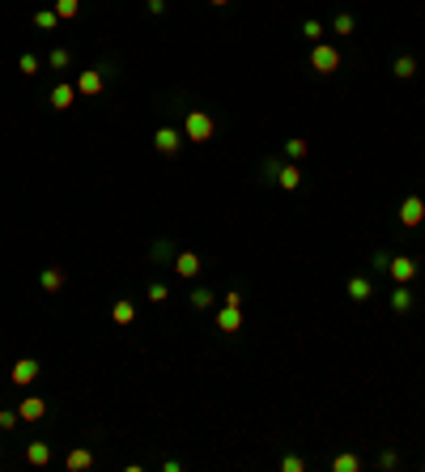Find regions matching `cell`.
<instances>
[{
  "instance_id": "cell-37",
  "label": "cell",
  "mask_w": 425,
  "mask_h": 472,
  "mask_svg": "<svg viewBox=\"0 0 425 472\" xmlns=\"http://www.w3.org/2000/svg\"><path fill=\"white\" fill-rule=\"evenodd\" d=\"M209 5H213V9H226V5H230V0H209Z\"/></svg>"
},
{
  "instance_id": "cell-11",
  "label": "cell",
  "mask_w": 425,
  "mask_h": 472,
  "mask_svg": "<svg viewBox=\"0 0 425 472\" xmlns=\"http://www.w3.org/2000/svg\"><path fill=\"white\" fill-rule=\"evenodd\" d=\"M387 307H391L395 315H408V311L417 307V294H413V285H395V289H391V298H387Z\"/></svg>"
},
{
  "instance_id": "cell-38",
  "label": "cell",
  "mask_w": 425,
  "mask_h": 472,
  "mask_svg": "<svg viewBox=\"0 0 425 472\" xmlns=\"http://www.w3.org/2000/svg\"><path fill=\"white\" fill-rule=\"evenodd\" d=\"M0 464H5V438H0Z\"/></svg>"
},
{
  "instance_id": "cell-3",
  "label": "cell",
  "mask_w": 425,
  "mask_h": 472,
  "mask_svg": "<svg viewBox=\"0 0 425 472\" xmlns=\"http://www.w3.org/2000/svg\"><path fill=\"white\" fill-rule=\"evenodd\" d=\"M72 85H77V94H81V98H98V94L107 90V72H103V64H94V68H81V72H77V81H72Z\"/></svg>"
},
{
  "instance_id": "cell-4",
  "label": "cell",
  "mask_w": 425,
  "mask_h": 472,
  "mask_svg": "<svg viewBox=\"0 0 425 472\" xmlns=\"http://www.w3.org/2000/svg\"><path fill=\"white\" fill-rule=\"evenodd\" d=\"M183 128H174V123H162V128L154 132V149H158V154L162 158H174V154H179V149H183Z\"/></svg>"
},
{
  "instance_id": "cell-21",
  "label": "cell",
  "mask_w": 425,
  "mask_h": 472,
  "mask_svg": "<svg viewBox=\"0 0 425 472\" xmlns=\"http://www.w3.org/2000/svg\"><path fill=\"white\" fill-rule=\"evenodd\" d=\"M213 302H217V298H213L209 285H196V289L187 294V307H191V311H213Z\"/></svg>"
},
{
  "instance_id": "cell-28",
  "label": "cell",
  "mask_w": 425,
  "mask_h": 472,
  "mask_svg": "<svg viewBox=\"0 0 425 472\" xmlns=\"http://www.w3.org/2000/svg\"><path fill=\"white\" fill-rule=\"evenodd\" d=\"M52 9H56V17H60V21H72V17L81 13V0H56Z\"/></svg>"
},
{
  "instance_id": "cell-24",
  "label": "cell",
  "mask_w": 425,
  "mask_h": 472,
  "mask_svg": "<svg viewBox=\"0 0 425 472\" xmlns=\"http://www.w3.org/2000/svg\"><path fill=\"white\" fill-rule=\"evenodd\" d=\"M323 34H328V26H323L319 17H307V21H302V39H307V43H323Z\"/></svg>"
},
{
  "instance_id": "cell-36",
  "label": "cell",
  "mask_w": 425,
  "mask_h": 472,
  "mask_svg": "<svg viewBox=\"0 0 425 472\" xmlns=\"http://www.w3.org/2000/svg\"><path fill=\"white\" fill-rule=\"evenodd\" d=\"M145 9L154 13V17H162V13H166V0H145Z\"/></svg>"
},
{
  "instance_id": "cell-13",
  "label": "cell",
  "mask_w": 425,
  "mask_h": 472,
  "mask_svg": "<svg viewBox=\"0 0 425 472\" xmlns=\"http://www.w3.org/2000/svg\"><path fill=\"white\" fill-rule=\"evenodd\" d=\"M349 298H353V302H370L374 298V277H366V272H357V277H349Z\"/></svg>"
},
{
  "instance_id": "cell-9",
  "label": "cell",
  "mask_w": 425,
  "mask_h": 472,
  "mask_svg": "<svg viewBox=\"0 0 425 472\" xmlns=\"http://www.w3.org/2000/svg\"><path fill=\"white\" fill-rule=\"evenodd\" d=\"M77 85L72 81H60V85H52V94H47V103H52V111H68L72 103H77Z\"/></svg>"
},
{
  "instance_id": "cell-6",
  "label": "cell",
  "mask_w": 425,
  "mask_h": 472,
  "mask_svg": "<svg viewBox=\"0 0 425 472\" xmlns=\"http://www.w3.org/2000/svg\"><path fill=\"white\" fill-rule=\"evenodd\" d=\"M417 272H421L417 256H391V264H387V277H391L395 285H413Z\"/></svg>"
},
{
  "instance_id": "cell-1",
  "label": "cell",
  "mask_w": 425,
  "mask_h": 472,
  "mask_svg": "<svg viewBox=\"0 0 425 472\" xmlns=\"http://www.w3.org/2000/svg\"><path fill=\"white\" fill-rule=\"evenodd\" d=\"M183 136H187L191 145L213 141V136H217V119H213L205 107H187V111H183Z\"/></svg>"
},
{
  "instance_id": "cell-33",
  "label": "cell",
  "mask_w": 425,
  "mask_h": 472,
  "mask_svg": "<svg viewBox=\"0 0 425 472\" xmlns=\"http://www.w3.org/2000/svg\"><path fill=\"white\" fill-rule=\"evenodd\" d=\"M17 426H21V413H17V409H0V430L13 434Z\"/></svg>"
},
{
  "instance_id": "cell-16",
  "label": "cell",
  "mask_w": 425,
  "mask_h": 472,
  "mask_svg": "<svg viewBox=\"0 0 425 472\" xmlns=\"http://www.w3.org/2000/svg\"><path fill=\"white\" fill-rule=\"evenodd\" d=\"M26 464H30V468H47V464H52V447H47L43 438L26 442Z\"/></svg>"
},
{
  "instance_id": "cell-12",
  "label": "cell",
  "mask_w": 425,
  "mask_h": 472,
  "mask_svg": "<svg viewBox=\"0 0 425 472\" xmlns=\"http://www.w3.org/2000/svg\"><path fill=\"white\" fill-rule=\"evenodd\" d=\"M64 281H68V272H64L60 264H52V268H43V272H39V289H43V294H60Z\"/></svg>"
},
{
  "instance_id": "cell-25",
  "label": "cell",
  "mask_w": 425,
  "mask_h": 472,
  "mask_svg": "<svg viewBox=\"0 0 425 472\" xmlns=\"http://www.w3.org/2000/svg\"><path fill=\"white\" fill-rule=\"evenodd\" d=\"M353 30H357V17L340 9V13L332 17V34H353Z\"/></svg>"
},
{
  "instance_id": "cell-22",
  "label": "cell",
  "mask_w": 425,
  "mask_h": 472,
  "mask_svg": "<svg viewBox=\"0 0 425 472\" xmlns=\"http://www.w3.org/2000/svg\"><path fill=\"white\" fill-rule=\"evenodd\" d=\"M307 154H311V141H307V136H289V141H285V158H289V162H302Z\"/></svg>"
},
{
  "instance_id": "cell-29",
  "label": "cell",
  "mask_w": 425,
  "mask_h": 472,
  "mask_svg": "<svg viewBox=\"0 0 425 472\" xmlns=\"http://www.w3.org/2000/svg\"><path fill=\"white\" fill-rule=\"evenodd\" d=\"M357 468H362V460L349 455V451H340V455L332 460V472H357Z\"/></svg>"
},
{
  "instance_id": "cell-27",
  "label": "cell",
  "mask_w": 425,
  "mask_h": 472,
  "mask_svg": "<svg viewBox=\"0 0 425 472\" xmlns=\"http://www.w3.org/2000/svg\"><path fill=\"white\" fill-rule=\"evenodd\" d=\"M30 21H34L39 30H56V26H60V17H56V9H52V5H47V9H39Z\"/></svg>"
},
{
  "instance_id": "cell-34",
  "label": "cell",
  "mask_w": 425,
  "mask_h": 472,
  "mask_svg": "<svg viewBox=\"0 0 425 472\" xmlns=\"http://www.w3.org/2000/svg\"><path fill=\"white\" fill-rule=\"evenodd\" d=\"M387 264H391V252H383V247H379V252H370V268L374 272H387Z\"/></svg>"
},
{
  "instance_id": "cell-14",
  "label": "cell",
  "mask_w": 425,
  "mask_h": 472,
  "mask_svg": "<svg viewBox=\"0 0 425 472\" xmlns=\"http://www.w3.org/2000/svg\"><path fill=\"white\" fill-rule=\"evenodd\" d=\"M64 468L68 472H90L94 468V451H90V447H72V451L64 455Z\"/></svg>"
},
{
  "instance_id": "cell-35",
  "label": "cell",
  "mask_w": 425,
  "mask_h": 472,
  "mask_svg": "<svg viewBox=\"0 0 425 472\" xmlns=\"http://www.w3.org/2000/svg\"><path fill=\"white\" fill-rule=\"evenodd\" d=\"M281 472H307V460L302 455H281Z\"/></svg>"
},
{
  "instance_id": "cell-2",
  "label": "cell",
  "mask_w": 425,
  "mask_h": 472,
  "mask_svg": "<svg viewBox=\"0 0 425 472\" xmlns=\"http://www.w3.org/2000/svg\"><path fill=\"white\" fill-rule=\"evenodd\" d=\"M311 68L319 72V77H332V72L340 68V47H332L328 39H323V43H311Z\"/></svg>"
},
{
  "instance_id": "cell-26",
  "label": "cell",
  "mask_w": 425,
  "mask_h": 472,
  "mask_svg": "<svg viewBox=\"0 0 425 472\" xmlns=\"http://www.w3.org/2000/svg\"><path fill=\"white\" fill-rule=\"evenodd\" d=\"M39 68H43V60H39L34 52H21V60H17V72H21V77H39Z\"/></svg>"
},
{
  "instance_id": "cell-32",
  "label": "cell",
  "mask_w": 425,
  "mask_h": 472,
  "mask_svg": "<svg viewBox=\"0 0 425 472\" xmlns=\"http://www.w3.org/2000/svg\"><path fill=\"white\" fill-rule=\"evenodd\" d=\"M277 175H281V158H264L260 179H264V183H277Z\"/></svg>"
},
{
  "instance_id": "cell-18",
  "label": "cell",
  "mask_w": 425,
  "mask_h": 472,
  "mask_svg": "<svg viewBox=\"0 0 425 472\" xmlns=\"http://www.w3.org/2000/svg\"><path fill=\"white\" fill-rule=\"evenodd\" d=\"M391 72H395L400 81H413V77H417V56H413V52H400V56L391 60Z\"/></svg>"
},
{
  "instance_id": "cell-5",
  "label": "cell",
  "mask_w": 425,
  "mask_h": 472,
  "mask_svg": "<svg viewBox=\"0 0 425 472\" xmlns=\"http://www.w3.org/2000/svg\"><path fill=\"white\" fill-rule=\"evenodd\" d=\"M200 268H205L200 252H174V260H170V272H174L179 281H196V277H200Z\"/></svg>"
},
{
  "instance_id": "cell-30",
  "label": "cell",
  "mask_w": 425,
  "mask_h": 472,
  "mask_svg": "<svg viewBox=\"0 0 425 472\" xmlns=\"http://www.w3.org/2000/svg\"><path fill=\"white\" fill-rule=\"evenodd\" d=\"M145 298H149V302H154V307H158V302H166V298H170V285H166V281H149V289H145Z\"/></svg>"
},
{
  "instance_id": "cell-23",
  "label": "cell",
  "mask_w": 425,
  "mask_h": 472,
  "mask_svg": "<svg viewBox=\"0 0 425 472\" xmlns=\"http://www.w3.org/2000/svg\"><path fill=\"white\" fill-rule=\"evenodd\" d=\"M72 64V52L68 47H52V52H47V68H56V72H64Z\"/></svg>"
},
{
  "instance_id": "cell-17",
  "label": "cell",
  "mask_w": 425,
  "mask_h": 472,
  "mask_svg": "<svg viewBox=\"0 0 425 472\" xmlns=\"http://www.w3.org/2000/svg\"><path fill=\"white\" fill-rule=\"evenodd\" d=\"M17 413H21V421H43L47 417V400L43 396H26V400L17 404Z\"/></svg>"
},
{
  "instance_id": "cell-15",
  "label": "cell",
  "mask_w": 425,
  "mask_h": 472,
  "mask_svg": "<svg viewBox=\"0 0 425 472\" xmlns=\"http://www.w3.org/2000/svg\"><path fill=\"white\" fill-rule=\"evenodd\" d=\"M174 252H179V247H174V238H154V247H149V264H170L174 260Z\"/></svg>"
},
{
  "instance_id": "cell-19",
  "label": "cell",
  "mask_w": 425,
  "mask_h": 472,
  "mask_svg": "<svg viewBox=\"0 0 425 472\" xmlns=\"http://www.w3.org/2000/svg\"><path fill=\"white\" fill-rule=\"evenodd\" d=\"M132 319H136V302H132V298H119V302L111 307V324H119V328H128Z\"/></svg>"
},
{
  "instance_id": "cell-20",
  "label": "cell",
  "mask_w": 425,
  "mask_h": 472,
  "mask_svg": "<svg viewBox=\"0 0 425 472\" xmlns=\"http://www.w3.org/2000/svg\"><path fill=\"white\" fill-rule=\"evenodd\" d=\"M298 183H302V170H298V162H281L277 187H281V192H298Z\"/></svg>"
},
{
  "instance_id": "cell-7",
  "label": "cell",
  "mask_w": 425,
  "mask_h": 472,
  "mask_svg": "<svg viewBox=\"0 0 425 472\" xmlns=\"http://www.w3.org/2000/svg\"><path fill=\"white\" fill-rule=\"evenodd\" d=\"M39 375H43V362H39V358H17V362L9 366V379H13L17 387H30Z\"/></svg>"
},
{
  "instance_id": "cell-8",
  "label": "cell",
  "mask_w": 425,
  "mask_h": 472,
  "mask_svg": "<svg viewBox=\"0 0 425 472\" xmlns=\"http://www.w3.org/2000/svg\"><path fill=\"white\" fill-rule=\"evenodd\" d=\"M421 221H425V201H421V196H404V201H400V226L417 230Z\"/></svg>"
},
{
  "instance_id": "cell-10",
  "label": "cell",
  "mask_w": 425,
  "mask_h": 472,
  "mask_svg": "<svg viewBox=\"0 0 425 472\" xmlns=\"http://www.w3.org/2000/svg\"><path fill=\"white\" fill-rule=\"evenodd\" d=\"M238 328H242V307H230V302H226V307L217 311V332H221V336H234Z\"/></svg>"
},
{
  "instance_id": "cell-31",
  "label": "cell",
  "mask_w": 425,
  "mask_h": 472,
  "mask_svg": "<svg viewBox=\"0 0 425 472\" xmlns=\"http://www.w3.org/2000/svg\"><path fill=\"white\" fill-rule=\"evenodd\" d=\"M374 468H379V472H395V468H400V451H391V447H387V451H379Z\"/></svg>"
}]
</instances>
